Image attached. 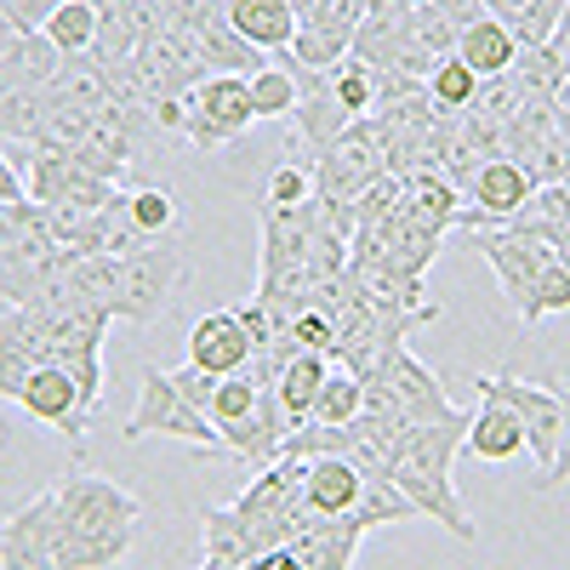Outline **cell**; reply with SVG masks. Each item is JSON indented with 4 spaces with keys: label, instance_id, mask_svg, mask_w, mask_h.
<instances>
[{
    "label": "cell",
    "instance_id": "38",
    "mask_svg": "<svg viewBox=\"0 0 570 570\" xmlns=\"http://www.w3.org/2000/svg\"><path fill=\"white\" fill-rule=\"evenodd\" d=\"M23 206V200H18ZM18 206H0V252L12 246V234H18Z\"/></svg>",
    "mask_w": 570,
    "mask_h": 570
},
{
    "label": "cell",
    "instance_id": "11",
    "mask_svg": "<svg viewBox=\"0 0 570 570\" xmlns=\"http://www.w3.org/2000/svg\"><path fill=\"white\" fill-rule=\"evenodd\" d=\"M473 383H485L513 416L525 428V451L542 462V473L553 468V451H559V389L548 383H525V376H473Z\"/></svg>",
    "mask_w": 570,
    "mask_h": 570
},
{
    "label": "cell",
    "instance_id": "12",
    "mask_svg": "<svg viewBox=\"0 0 570 570\" xmlns=\"http://www.w3.org/2000/svg\"><path fill=\"white\" fill-rule=\"evenodd\" d=\"M35 365H58L52 331H46L40 308H7L0 314V400H18Z\"/></svg>",
    "mask_w": 570,
    "mask_h": 570
},
{
    "label": "cell",
    "instance_id": "26",
    "mask_svg": "<svg viewBox=\"0 0 570 570\" xmlns=\"http://www.w3.org/2000/svg\"><path fill=\"white\" fill-rule=\"evenodd\" d=\"M360 405H365V383H360V376H354V371H331L325 389H320V400H314V416H308V422L348 428V422L360 416Z\"/></svg>",
    "mask_w": 570,
    "mask_h": 570
},
{
    "label": "cell",
    "instance_id": "8",
    "mask_svg": "<svg viewBox=\"0 0 570 570\" xmlns=\"http://www.w3.org/2000/svg\"><path fill=\"white\" fill-rule=\"evenodd\" d=\"M58 548H63L58 491H40L0 519V570H58Z\"/></svg>",
    "mask_w": 570,
    "mask_h": 570
},
{
    "label": "cell",
    "instance_id": "1",
    "mask_svg": "<svg viewBox=\"0 0 570 570\" xmlns=\"http://www.w3.org/2000/svg\"><path fill=\"white\" fill-rule=\"evenodd\" d=\"M142 508L131 491H120L115 480L91 468H75L58 485V519H63V548H58V570H109L131 553L137 531H142Z\"/></svg>",
    "mask_w": 570,
    "mask_h": 570
},
{
    "label": "cell",
    "instance_id": "18",
    "mask_svg": "<svg viewBox=\"0 0 570 570\" xmlns=\"http://www.w3.org/2000/svg\"><path fill=\"white\" fill-rule=\"evenodd\" d=\"M360 502V468L348 456H320L303 462V508L325 519H348Z\"/></svg>",
    "mask_w": 570,
    "mask_h": 570
},
{
    "label": "cell",
    "instance_id": "6",
    "mask_svg": "<svg viewBox=\"0 0 570 570\" xmlns=\"http://www.w3.org/2000/svg\"><path fill=\"white\" fill-rule=\"evenodd\" d=\"M183 279H188V257L171 240H149L142 252L120 257V303H115V320L155 325L171 308V292H177Z\"/></svg>",
    "mask_w": 570,
    "mask_h": 570
},
{
    "label": "cell",
    "instance_id": "17",
    "mask_svg": "<svg viewBox=\"0 0 570 570\" xmlns=\"http://www.w3.org/2000/svg\"><path fill=\"white\" fill-rule=\"evenodd\" d=\"M223 18L228 29L252 40L257 52H285V46L297 40V12H292V0H223Z\"/></svg>",
    "mask_w": 570,
    "mask_h": 570
},
{
    "label": "cell",
    "instance_id": "39",
    "mask_svg": "<svg viewBox=\"0 0 570 570\" xmlns=\"http://www.w3.org/2000/svg\"><path fill=\"white\" fill-rule=\"evenodd\" d=\"M200 570H246V559H217V553H200Z\"/></svg>",
    "mask_w": 570,
    "mask_h": 570
},
{
    "label": "cell",
    "instance_id": "25",
    "mask_svg": "<svg viewBox=\"0 0 570 570\" xmlns=\"http://www.w3.org/2000/svg\"><path fill=\"white\" fill-rule=\"evenodd\" d=\"M428 98L440 104V115H462V109H473V98H480V75H473L462 58H440L434 75H428Z\"/></svg>",
    "mask_w": 570,
    "mask_h": 570
},
{
    "label": "cell",
    "instance_id": "13",
    "mask_svg": "<svg viewBox=\"0 0 570 570\" xmlns=\"http://www.w3.org/2000/svg\"><path fill=\"white\" fill-rule=\"evenodd\" d=\"M360 537H365L360 519H325V513L297 508V513H292V537H285V548L303 559V570H354V548H360Z\"/></svg>",
    "mask_w": 570,
    "mask_h": 570
},
{
    "label": "cell",
    "instance_id": "16",
    "mask_svg": "<svg viewBox=\"0 0 570 570\" xmlns=\"http://www.w3.org/2000/svg\"><path fill=\"white\" fill-rule=\"evenodd\" d=\"M473 394H480V411L468 416V440L462 445L480 462H513L519 451H525V428H519V416L485 383H473Z\"/></svg>",
    "mask_w": 570,
    "mask_h": 570
},
{
    "label": "cell",
    "instance_id": "3",
    "mask_svg": "<svg viewBox=\"0 0 570 570\" xmlns=\"http://www.w3.org/2000/svg\"><path fill=\"white\" fill-rule=\"evenodd\" d=\"M462 246H468V252H480V257L497 268L508 303L519 308V325L537 331V325H542L537 297H542V279L559 268V252L542 246V240H525V234H513V228H468V234H462Z\"/></svg>",
    "mask_w": 570,
    "mask_h": 570
},
{
    "label": "cell",
    "instance_id": "40",
    "mask_svg": "<svg viewBox=\"0 0 570 570\" xmlns=\"http://www.w3.org/2000/svg\"><path fill=\"white\" fill-rule=\"evenodd\" d=\"M7 445H12V428H7V422H0V456H7Z\"/></svg>",
    "mask_w": 570,
    "mask_h": 570
},
{
    "label": "cell",
    "instance_id": "5",
    "mask_svg": "<svg viewBox=\"0 0 570 570\" xmlns=\"http://www.w3.org/2000/svg\"><path fill=\"white\" fill-rule=\"evenodd\" d=\"M383 149H389V142H383V131H376V120L360 115L337 142H331V149L314 155V188H320V200H325V206H331V200H337V206H354L365 188L389 171Z\"/></svg>",
    "mask_w": 570,
    "mask_h": 570
},
{
    "label": "cell",
    "instance_id": "31",
    "mask_svg": "<svg viewBox=\"0 0 570 570\" xmlns=\"http://www.w3.org/2000/svg\"><path fill=\"white\" fill-rule=\"evenodd\" d=\"M0 12H7V23H12L18 35H40L46 18L58 12V0H0Z\"/></svg>",
    "mask_w": 570,
    "mask_h": 570
},
{
    "label": "cell",
    "instance_id": "15",
    "mask_svg": "<svg viewBox=\"0 0 570 570\" xmlns=\"http://www.w3.org/2000/svg\"><path fill=\"white\" fill-rule=\"evenodd\" d=\"M376 383H389V394L400 400V411H405L411 422H440V416H451V411H456V405L445 400L440 371H434V365H422L411 348H400V354L389 360V371L376 376Z\"/></svg>",
    "mask_w": 570,
    "mask_h": 570
},
{
    "label": "cell",
    "instance_id": "27",
    "mask_svg": "<svg viewBox=\"0 0 570 570\" xmlns=\"http://www.w3.org/2000/svg\"><path fill=\"white\" fill-rule=\"evenodd\" d=\"M246 86H252V109H257V120H292V109H297V80L285 75L279 63L257 69Z\"/></svg>",
    "mask_w": 570,
    "mask_h": 570
},
{
    "label": "cell",
    "instance_id": "32",
    "mask_svg": "<svg viewBox=\"0 0 570 570\" xmlns=\"http://www.w3.org/2000/svg\"><path fill=\"white\" fill-rule=\"evenodd\" d=\"M171 383H177V394H183L188 405H200V411H206L223 376H206V371H195V365H177V371H171Z\"/></svg>",
    "mask_w": 570,
    "mask_h": 570
},
{
    "label": "cell",
    "instance_id": "34",
    "mask_svg": "<svg viewBox=\"0 0 570 570\" xmlns=\"http://www.w3.org/2000/svg\"><path fill=\"white\" fill-rule=\"evenodd\" d=\"M542 52L553 58V69H559V75H570V7H564V18H559V29L548 35Z\"/></svg>",
    "mask_w": 570,
    "mask_h": 570
},
{
    "label": "cell",
    "instance_id": "36",
    "mask_svg": "<svg viewBox=\"0 0 570 570\" xmlns=\"http://www.w3.org/2000/svg\"><path fill=\"white\" fill-rule=\"evenodd\" d=\"M246 570H303V559H297L292 548H268V553H257Z\"/></svg>",
    "mask_w": 570,
    "mask_h": 570
},
{
    "label": "cell",
    "instance_id": "33",
    "mask_svg": "<svg viewBox=\"0 0 570 570\" xmlns=\"http://www.w3.org/2000/svg\"><path fill=\"white\" fill-rule=\"evenodd\" d=\"M29 200V188H23V166L12 160V149L0 142V206H18Z\"/></svg>",
    "mask_w": 570,
    "mask_h": 570
},
{
    "label": "cell",
    "instance_id": "10",
    "mask_svg": "<svg viewBox=\"0 0 570 570\" xmlns=\"http://www.w3.org/2000/svg\"><path fill=\"white\" fill-rule=\"evenodd\" d=\"M531 195H537V177L519 166V160H485L480 171H473V183H468V212L456 217V228L468 234V228H491V223H508V217H519L531 206Z\"/></svg>",
    "mask_w": 570,
    "mask_h": 570
},
{
    "label": "cell",
    "instance_id": "22",
    "mask_svg": "<svg viewBox=\"0 0 570 570\" xmlns=\"http://www.w3.org/2000/svg\"><path fill=\"white\" fill-rule=\"evenodd\" d=\"M98 23H104V12L91 0H58V12L46 18L40 35L58 46V58H86L91 40H98Z\"/></svg>",
    "mask_w": 570,
    "mask_h": 570
},
{
    "label": "cell",
    "instance_id": "14",
    "mask_svg": "<svg viewBox=\"0 0 570 570\" xmlns=\"http://www.w3.org/2000/svg\"><path fill=\"white\" fill-rule=\"evenodd\" d=\"M246 360H252V337H246V325L234 308H212L188 325V365L195 371L234 376V371H246Z\"/></svg>",
    "mask_w": 570,
    "mask_h": 570
},
{
    "label": "cell",
    "instance_id": "37",
    "mask_svg": "<svg viewBox=\"0 0 570 570\" xmlns=\"http://www.w3.org/2000/svg\"><path fill=\"white\" fill-rule=\"evenodd\" d=\"M525 7H531V0H485V18H502L508 23L513 12H525Z\"/></svg>",
    "mask_w": 570,
    "mask_h": 570
},
{
    "label": "cell",
    "instance_id": "21",
    "mask_svg": "<svg viewBox=\"0 0 570 570\" xmlns=\"http://www.w3.org/2000/svg\"><path fill=\"white\" fill-rule=\"evenodd\" d=\"M292 120H297V131H303V142L320 155V149H331V142H337L348 126H354V115L331 98V80L320 86V91H303L297 98V109H292Z\"/></svg>",
    "mask_w": 570,
    "mask_h": 570
},
{
    "label": "cell",
    "instance_id": "23",
    "mask_svg": "<svg viewBox=\"0 0 570 570\" xmlns=\"http://www.w3.org/2000/svg\"><path fill=\"white\" fill-rule=\"evenodd\" d=\"M456 23L445 18V12H434V7H428V0H422V7L416 12H405V23H400V40L411 46V52H422V58H456Z\"/></svg>",
    "mask_w": 570,
    "mask_h": 570
},
{
    "label": "cell",
    "instance_id": "19",
    "mask_svg": "<svg viewBox=\"0 0 570 570\" xmlns=\"http://www.w3.org/2000/svg\"><path fill=\"white\" fill-rule=\"evenodd\" d=\"M456 58L480 75V80H497L519 63V40L502 18H473L462 35H456Z\"/></svg>",
    "mask_w": 570,
    "mask_h": 570
},
{
    "label": "cell",
    "instance_id": "24",
    "mask_svg": "<svg viewBox=\"0 0 570 570\" xmlns=\"http://www.w3.org/2000/svg\"><path fill=\"white\" fill-rule=\"evenodd\" d=\"M320 200V188H314V166H274L263 177V195H257V212H303Z\"/></svg>",
    "mask_w": 570,
    "mask_h": 570
},
{
    "label": "cell",
    "instance_id": "35",
    "mask_svg": "<svg viewBox=\"0 0 570 570\" xmlns=\"http://www.w3.org/2000/svg\"><path fill=\"white\" fill-rule=\"evenodd\" d=\"M428 7H434V12H445L456 29H468L473 18H485V0H428Z\"/></svg>",
    "mask_w": 570,
    "mask_h": 570
},
{
    "label": "cell",
    "instance_id": "28",
    "mask_svg": "<svg viewBox=\"0 0 570 570\" xmlns=\"http://www.w3.org/2000/svg\"><path fill=\"white\" fill-rule=\"evenodd\" d=\"M126 217H131V228L142 234V240L166 234V228L177 223V200H171V188H131V195H126Z\"/></svg>",
    "mask_w": 570,
    "mask_h": 570
},
{
    "label": "cell",
    "instance_id": "4",
    "mask_svg": "<svg viewBox=\"0 0 570 570\" xmlns=\"http://www.w3.org/2000/svg\"><path fill=\"white\" fill-rule=\"evenodd\" d=\"M120 434H126V440H149V434H160V440H183V445L212 451V456L223 451L217 422H212L200 405H188V400L177 394V383H171V371H160V365L142 371L137 405H131V416L120 422Z\"/></svg>",
    "mask_w": 570,
    "mask_h": 570
},
{
    "label": "cell",
    "instance_id": "2",
    "mask_svg": "<svg viewBox=\"0 0 570 570\" xmlns=\"http://www.w3.org/2000/svg\"><path fill=\"white\" fill-rule=\"evenodd\" d=\"M462 440H468V411H451L440 422H422V428H411V434L400 440V451L389 456V473H394V485L411 497L416 519H440L456 542H473V537H480V525H473V513L462 508L456 480H451Z\"/></svg>",
    "mask_w": 570,
    "mask_h": 570
},
{
    "label": "cell",
    "instance_id": "29",
    "mask_svg": "<svg viewBox=\"0 0 570 570\" xmlns=\"http://www.w3.org/2000/svg\"><path fill=\"white\" fill-rule=\"evenodd\" d=\"M303 69H314V75H331L343 58H348V40L343 35H325V29H297V40L285 46Z\"/></svg>",
    "mask_w": 570,
    "mask_h": 570
},
{
    "label": "cell",
    "instance_id": "20",
    "mask_svg": "<svg viewBox=\"0 0 570 570\" xmlns=\"http://www.w3.org/2000/svg\"><path fill=\"white\" fill-rule=\"evenodd\" d=\"M325 376H331V360H325V354H292V360H285L279 376H274V394H279L285 416L308 422V416H314V400H320V389H325Z\"/></svg>",
    "mask_w": 570,
    "mask_h": 570
},
{
    "label": "cell",
    "instance_id": "30",
    "mask_svg": "<svg viewBox=\"0 0 570 570\" xmlns=\"http://www.w3.org/2000/svg\"><path fill=\"white\" fill-rule=\"evenodd\" d=\"M564 480H570V389H559V451H553V468L537 473V491H559Z\"/></svg>",
    "mask_w": 570,
    "mask_h": 570
},
{
    "label": "cell",
    "instance_id": "9",
    "mask_svg": "<svg viewBox=\"0 0 570 570\" xmlns=\"http://www.w3.org/2000/svg\"><path fill=\"white\" fill-rule=\"evenodd\" d=\"M18 405H23L35 422L58 428L75 451L86 445V428H91V416H98V411L80 400V383H75L69 365H35V371L23 376V389H18Z\"/></svg>",
    "mask_w": 570,
    "mask_h": 570
},
{
    "label": "cell",
    "instance_id": "7",
    "mask_svg": "<svg viewBox=\"0 0 570 570\" xmlns=\"http://www.w3.org/2000/svg\"><path fill=\"white\" fill-rule=\"evenodd\" d=\"M188 120H183V137L195 149H223V142L246 137L257 126V109H252V86L240 75H206L195 91L183 98Z\"/></svg>",
    "mask_w": 570,
    "mask_h": 570
}]
</instances>
